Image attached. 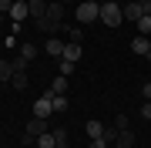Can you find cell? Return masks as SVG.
<instances>
[{"mask_svg":"<svg viewBox=\"0 0 151 148\" xmlns=\"http://www.w3.org/2000/svg\"><path fill=\"white\" fill-rule=\"evenodd\" d=\"M97 20H101L104 27H121V24H124V10H121V4H114V0L101 4V17H97Z\"/></svg>","mask_w":151,"mask_h":148,"instance_id":"obj_1","label":"cell"},{"mask_svg":"<svg viewBox=\"0 0 151 148\" xmlns=\"http://www.w3.org/2000/svg\"><path fill=\"white\" fill-rule=\"evenodd\" d=\"M74 17H77L81 24H94L97 17H101V4H97V0H81L77 10H74Z\"/></svg>","mask_w":151,"mask_h":148,"instance_id":"obj_2","label":"cell"},{"mask_svg":"<svg viewBox=\"0 0 151 148\" xmlns=\"http://www.w3.org/2000/svg\"><path fill=\"white\" fill-rule=\"evenodd\" d=\"M50 115H54V91H44L37 101H34V118H44L47 121Z\"/></svg>","mask_w":151,"mask_h":148,"instance_id":"obj_3","label":"cell"},{"mask_svg":"<svg viewBox=\"0 0 151 148\" xmlns=\"http://www.w3.org/2000/svg\"><path fill=\"white\" fill-rule=\"evenodd\" d=\"M7 14H10V20L20 27V20H27V17H30V4H27V0H14Z\"/></svg>","mask_w":151,"mask_h":148,"instance_id":"obj_4","label":"cell"},{"mask_svg":"<svg viewBox=\"0 0 151 148\" xmlns=\"http://www.w3.org/2000/svg\"><path fill=\"white\" fill-rule=\"evenodd\" d=\"M121 10H124V20H138V17H145V4L141 0H128Z\"/></svg>","mask_w":151,"mask_h":148,"instance_id":"obj_5","label":"cell"},{"mask_svg":"<svg viewBox=\"0 0 151 148\" xmlns=\"http://www.w3.org/2000/svg\"><path fill=\"white\" fill-rule=\"evenodd\" d=\"M44 17L54 20V24H64V4H57V0H54V4H47V14H44Z\"/></svg>","mask_w":151,"mask_h":148,"instance_id":"obj_6","label":"cell"},{"mask_svg":"<svg viewBox=\"0 0 151 148\" xmlns=\"http://www.w3.org/2000/svg\"><path fill=\"white\" fill-rule=\"evenodd\" d=\"M64 47H67V44H60L57 37H47V44H44V54H50V57H64Z\"/></svg>","mask_w":151,"mask_h":148,"instance_id":"obj_7","label":"cell"},{"mask_svg":"<svg viewBox=\"0 0 151 148\" xmlns=\"http://www.w3.org/2000/svg\"><path fill=\"white\" fill-rule=\"evenodd\" d=\"M131 51H134V54H141V57H148V51H151V40H148V37H141V34H138V37L131 40Z\"/></svg>","mask_w":151,"mask_h":148,"instance_id":"obj_8","label":"cell"},{"mask_svg":"<svg viewBox=\"0 0 151 148\" xmlns=\"http://www.w3.org/2000/svg\"><path fill=\"white\" fill-rule=\"evenodd\" d=\"M44 131H47V121H44V118H30V121H27V135L37 138V135H44Z\"/></svg>","mask_w":151,"mask_h":148,"instance_id":"obj_9","label":"cell"},{"mask_svg":"<svg viewBox=\"0 0 151 148\" xmlns=\"http://www.w3.org/2000/svg\"><path fill=\"white\" fill-rule=\"evenodd\" d=\"M64 27V24H54V20H47V17H40L37 20V30H44V34H50V37H54V34Z\"/></svg>","mask_w":151,"mask_h":148,"instance_id":"obj_10","label":"cell"},{"mask_svg":"<svg viewBox=\"0 0 151 148\" xmlns=\"http://www.w3.org/2000/svg\"><path fill=\"white\" fill-rule=\"evenodd\" d=\"M64 61L77 64V61H81V44H70V40H67V47H64Z\"/></svg>","mask_w":151,"mask_h":148,"instance_id":"obj_11","label":"cell"},{"mask_svg":"<svg viewBox=\"0 0 151 148\" xmlns=\"http://www.w3.org/2000/svg\"><path fill=\"white\" fill-rule=\"evenodd\" d=\"M60 30L67 34V40H70V44H81V37H84V30H81V27H70V24H64Z\"/></svg>","mask_w":151,"mask_h":148,"instance_id":"obj_12","label":"cell"},{"mask_svg":"<svg viewBox=\"0 0 151 148\" xmlns=\"http://www.w3.org/2000/svg\"><path fill=\"white\" fill-rule=\"evenodd\" d=\"M84 131H87V138L94 142V138H101V135H104V125H101V121H87Z\"/></svg>","mask_w":151,"mask_h":148,"instance_id":"obj_13","label":"cell"},{"mask_svg":"<svg viewBox=\"0 0 151 148\" xmlns=\"http://www.w3.org/2000/svg\"><path fill=\"white\" fill-rule=\"evenodd\" d=\"M27 4H30V17L34 20H40V17L47 14V4H44V0H27Z\"/></svg>","mask_w":151,"mask_h":148,"instance_id":"obj_14","label":"cell"},{"mask_svg":"<svg viewBox=\"0 0 151 148\" xmlns=\"http://www.w3.org/2000/svg\"><path fill=\"white\" fill-rule=\"evenodd\" d=\"M134 145V131L131 128H121V135H118V148H131Z\"/></svg>","mask_w":151,"mask_h":148,"instance_id":"obj_15","label":"cell"},{"mask_svg":"<svg viewBox=\"0 0 151 148\" xmlns=\"http://www.w3.org/2000/svg\"><path fill=\"white\" fill-rule=\"evenodd\" d=\"M37 148H57L54 131H44V135H37Z\"/></svg>","mask_w":151,"mask_h":148,"instance_id":"obj_16","label":"cell"},{"mask_svg":"<svg viewBox=\"0 0 151 148\" xmlns=\"http://www.w3.org/2000/svg\"><path fill=\"white\" fill-rule=\"evenodd\" d=\"M50 91H54V94H67V77H64V74H57L54 81H50Z\"/></svg>","mask_w":151,"mask_h":148,"instance_id":"obj_17","label":"cell"},{"mask_svg":"<svg viewBox=\"0 0 151 148\" xmlns=\"http://www.w3.org/2000/svg\"><path fill=\"white\" fill-rule=\"evenodd\" d=\"M67 108H70V98H67V94H54V111H57V115H64Z\"/></svg>","mask_w":151,"mask_h":148,"instance_id":"obj_18","label":"cell"},{"mask_svg":"<svg viewBox=\"0 0 151 148\" xmlns=\"http://www.w3.org/2000/svg\"><path fill=\"white\" fill-rule=\"evenodd\" d=\"M138 34H141V37H148V34H151V14H145V17H138Z\"/></svg>","mask_w":151,"mask_h":148,"instance_id":"obj_19","label":"cell"},{"mask_svg":"<svg viewBox=\"0 0 151 148\" xmlns=\"http://www.w3.org/2000/svg\"><path fill=\"white\" fill-rule=\"evenodd\" d=\"M14 77V64L10 61H0V81H10Z\"/></svg>","mask_w":151,"mask_h":148,"instance_id":"obj_20","label":"cell"},{"mask_svg":"<svg viewBox=\"0 0 151 148\" xmlns=\"http://www.w3.org/2000/svg\"><path fill=\"white\" fill-rule=\"evenodd\" d=\"M10 84H14L17 91H24V88H27V74H24V71H17V74L10 77Z\"/></svg>","mask_w":151,"mask_h":148,"instance_id":"obj_21","label":"cell"},{"mask_svg":"<svg viewBox=\"0 0 151 148\" xmlns=\"http://www.w3.org/2000/svg\"><path fill=\"white\" fill-rule=\"evenodd\" d=\"M118 135H121V128H104V142H108V145H118Z\"/></svg>","mask_w":151,"mask_h":148,"instance_id":"obj_22","label":"cell"},{"mask_svg":"<svg viewBox=\"0 0 151 148\" xmlns=\"http://www.w3.org/2000/svg\"><path fill=\"white\" fill-rule=\"evenodd\" d=\"M57 71L64 74V77H70V74H74V64H70V61H64V57H57Z\"/></svg>","mask_w":151,"mask_h":148,"instance_id":"obj_23","label":"cell"},{"mask_svg":"<svg viewBox=\"0 0 151 148\" xmlns=\"http://www.w3.org/2000/svg\"><path fill=\"white\" fill-rule=\"evenodd\" d=\"M54 138H57V148H67V128H54Z\"/></svg>","mask_w":151,"mask_h":148,"instance_id":"obj_24","label":"cell"},{"mask_svg":"<svg viewBox=\"0 0 151 148\" xmlns=\"http://www.w3.org/2000/svg\"><path fill=\"white\" fill-rule=\"evenodd\" d=\"M10 64H14V74H17V71H27V64H30V61H27V57H20V54H17V57L10 61Z\"/></svg>","mask_w":151,"mask_h":148,"instance_id":"obj_25","label":"cell"},{"mask_svg":"<svg viewBox=\"0 0 151 148\" xmlns=\"http://www.w3.org/2000/svg\"><path fill=\"white\" fill-rule=\"evenodd\" d=\"M20 57L34 61V57H37V47H34V44H24V47H20Z\"/></svg>","mask_w":151,"mask_h":148,"instance_id":"obj_26","label":"cell"},{"mask_svg":"<svg viewBox=\"0 0 151 148\" xmlns=\"http://www.w3.org/2000/svg\"><path fill=\"white\" fill-rule=\"evenodd\" d=\"M141 118H145V121H151V101H145V104H141Z\"/></svg>","mask_w":151,"mask_h":148,"instance_id":"obj_27","label":"cell"},{"mask_svg":"<svg viewBox=\"0 0 151 148\" xmlns=\"http://www.w3.org/2000/svg\"><path fill=\"white\" fill-rule=\"evenodd\" d=\"M91 148H111V145L104 142V138H94V142H91Z\"/></svg>","mask_w":151,"mask_h":148,"instance_id":"obj_28","label":"cell"},{"mask_svg":"<svg viewBox=\"0 0 151 148\" xmlns=\"http://www.w3.org/2000/svg\"><path fill=\"white\" fill-rule=\"evenodd\" d=\"M141 94H145V101H151V81L145 84V88H141Z\"/></svg>","mask_w":151,"mask_h":148,"instance_id":"obj_29","label":"cell"},{"mask_svg":"<svg viewBox=\"0 0 151 148\" xmlns=\"http://www.w3.org/2000/svg\"><path fill=\"white\" fill-rule=\"evenodd\" d=\"M57 4H64V7H67V4H74V0H57Z\"/></svg>","mask_w":151,"mask_h":148,"instance_id":"obj_30","label":"cell"},{"mask_svg":"<svg viewBox=\"0 0 151 148\" xmlns=\"http://www.w3.org/2000/svg\"><path fill=\"white\" fill-rule=\"evenodd\" d=\"M148 61H151V51H148Z\"/></svg>","mask_w":151,"mask_h":148,"instance_id":"obj_31","label":"cell"},{"mask_svg":"<svg viewBox=\"0 0 151 148\" xmlns=\"http://www.w3.org/2000/svg\"><path fill=\"white\" fill-rule=\"evenodd\" d=\"M0 88H4V81H0Z\"/></svg>","mask_w":151,"mask_h":148,"instance_id":"obj_32","label":"cell"}]
</instances>
